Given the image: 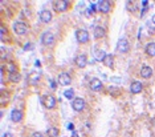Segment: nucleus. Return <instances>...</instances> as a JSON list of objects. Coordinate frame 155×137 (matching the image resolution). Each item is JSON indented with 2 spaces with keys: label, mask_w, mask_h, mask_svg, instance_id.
<instances>
[{
  "label": "nucleus",
  "mask_w": 155,
  "mask_h": 137,
  "mask_svg": "<svg viewBox=\"0 0 155 137\" xmlns=\"http://www.w3.org/2000/svg\"><path fill=\"white\" fill-rule=\"evenodd\" d=\"M28 79H29V83H31L32 85H36V84L40 81L41 75L39 73V72H32V73L28 76Z\"/></svg>",
  "instance_id": "4468645a"
},
{
  "label": "nucleus",
  "mask_w": 155,
  "mask_h": 137,
  "mask_svg": "<svg viewBox=\"0 0 155 137\" xmlns=\"http://www.w3.org/2000/svg\"><path fill=\"white\" fill-rule=\"evenodd\" d=\"M76 64H77L78 68H85L86 64H88V57H86V55H80V56H77Z\"/></svg>",
  "instance_id": "ddd939ff"
},
{
  "label": "nucleus",
  "mask_w": 155,
  "mask_h": 137,
  "mask_svg": "<svg viewBox=\"0 0 155 137\" xmlns=\"http://www.w3.org/2000/svg\"><path fill=\"white\" fill-rule=\"evenodd\" d=\"M151 21H152V24H155V15H152V17H151Z\"/></svg>",
  "instance_id": "c756f323"
},
{
  "label": "nucleus",
  "mask_w": 155,
  "mask_h": 137,
  "mask_svg": "<svg viewBox=\"0 0 155 137\" xmlns=\"http://www.w3.org/2000/svg\"><path fill=\"white\" fill-rule=\"evenodd\" d=\"M49 137H57L58 136V129L57 128H49L48 132H46Z\"/></svg>",
  "instance_id": "4be33fe9"
},
{
  "label": "nucleus",
  "mask_w": 155,
  "mask_h": 137,
  "mask_svg": "<svg viewBox=\"0 0 155 137\" xmlns=\"http://www.w3.org/2000/svg\"><path fill=\"white\" fill-rule=\"evenodd\" d=\"M64 96H65L66 99H70V100H72L73 97H74V91H73V89H66V91L64 92Z\"/></svg>",
  "instance_id": "5701e85b"
},
{
  "label": "nucleus",
  "mask_w": 155,
  "mask_h": 137,
  "mask_svg": "<svg viewBox=\"0 0 155 137\" xmlns=\"http://www.w3.org/2000/svg\"><path fill=\"white\" fill-rule=\"evenodd\" d=\"M113 59H114V57H113L112 55H107V56L105 57L103 63H105V65H106L107 68H113Z\"/></svg>",
  "instance_id": "412c9836"
},
{
  "label": "nucleus",
  "mask_w": 155,
  "mask_h": 137,
  "mask_svg": "<svg viewBox=\"0 0 155 137\" xmlns=\"http://www.w3.org/2000/svg\"><path fill=\"white\" fill-rule=\"evenodd\" d=\"M142 84L139 83V81H133L131 85H130V91H131V93H141L142 92Z\"/></svg>",
  "instance_id": "2eb2a0df"
},
{
  "label": "nucleus",
  "mask_w": 155,
  "mask_h": 137,
  "mask_svg": "<svg viewBox=\"0 0 155 137\" xmlns=\"http://www.w3.org/2000/svg\"><path fill=\"white\" fill-rule=\"evenodd\" d=\"M72 106H73V109H74L76 112L83 111V108H85V100L81 99V97H76L74 100L72 101Z\"/></svg>",
  "instance_id": "20e7f679"
},
{
  "label": "nucleus",
  "mask_w": 155,
  "mask_h": 137,
  "mask_svg": "<svg viewBox=\"0 0 155 137\" xmlns=\"http://www.w3.org/2000/svg\"><path fill=\"white\" fill-rule=\"evenodd\" d=\"M58 83L61 84V85H69V84L72 83V77H70V75L66 73V72H62V73H60V76H58Z\"/></svg>",
  "instance_id": "423d86ee"
},
{
  "label": "nucleus",
  "mask_w": 155,
  "mask_h": 137,
  "mask_svg": "<svg viewBox=\"0 0 155 137\" xmlns=\"http://www.w3.org/2000/svg\"><path fill=\"white\" fill-rule=\"evenodd\" d=\"M13 31L19 36H24V35L28 33V26L25 23H23V21H16L13 24Z\"/></svg>",
  "instance_id": "f257e3e1"
},
{
  "label": "nucleus",
  "mask_w": 155,
  "mask_h": 137,
  "mask_svg": "<svg viewBox=\"0 0 155 137\" xmlns=\"http://www.w3.org/2000/svg\"><path fill=\"white\" fill-rule=\"evenodd\" d=\"M106 56H107V55L105 53V51H95V53H94L95 61H103Z\"/></svg>",
  "instance_id": "a211bd4d"
},
{
  "label": "nucleus",
  "mask_w": 155,
  "mask_h": 137,
  "mask_svg": "<svg viewBox=\"0 0 155 137\" xmlns=\"http://www.w3.org/2000/svg\"><path fill=\"white\" fill-rule=\"evenodd\" d=\"M21 79L20 73L19 72H15V73H9V80L12 81V83H19Z\"/></svg>",
  "instance_id": "aec40b11"
},
{
  "label": "nucleus",
  "mask_w": 155,
  "mask_h": 137,
  "mask_svg": "<svg viewBox=\"0 0 155 137\" xmlns=\"http://www.w3.org/2000/svg\"><path fill=\"white\" fill-rule=\"evenodd\" d=\"M68 4H69V1H61V0L53 1V8H55L57 12H64V11H66V8H68Z\"/></svg>",
  "instance_id": "1a4fd4ad"
},
{
  "label": "nucleus",
  "mask_w": 155,
  "mask_h": 137,
  "mask_svg": "<svg viewBox=\"0 0 155 137\" xmlns=\"http://www.w3.org/2000/svg\"><path fill=\"white\" fill-rule=\"evenodd\" d=\"M72 137H78V136H77V133H76V132H72Z\"/></svg>",
  "instance_id": "7c9ffc66"
},
{
  "label": "nucleus",
  "mask_w": 155,
  "mask_h": 137,
  "mask_svg": "<svg viewBox=\"0 0 155 137\" xmlns=\"http://www.w3.org/2000/svg\"><path fill=\"white\" fill-rule=\"evenodd\" d=\"M98 8L102 13H107L110 11V1H100L98 3Z\"/></svg>",
  "instance_id": "dca6fc26"
},
{
  "label": "nucleus",
  "mask_w": 155,
  "mask_h": 137,
  "mask_svg": "<svg viewBox=\"0 0 155 137\" xmlns=\"http://www.w3.org/2000/svg\"><path fill=\"white\" fill-rule=\"evenodd\" d=\"M0 32H1V40H6V36H7V29H6V27H0Z\"/></svg>",
  "instance_id": "393cba45"
},
{
  "label": "nucleus",
  "mask_w": 155,
  "mask_h": 137,
  "mask_svg": "<svg viewBox=\"0 0 155 137\" xmlns=\"http://www.w3.org/2000/svg\"><path fill=\"white\" fill-rule=\"evenodd\" d=\"M41 41H43L44 45H52L55 43V35L52 32H45L43 35V37H41Z\"/></svg>",
  "instance_id": "39448f33"
},
{
  "label": "nucleus",
  "mask_w": 155,
  "mask_h": 137,
  "mask_svg": "<svg viewBox=\"0 0 155 137\" xmlns=\"http://www.w3.org/2000/svg\"><path fill=\"white\" fill-rule=\"evenodd\" d=\"M50 87H52L53 89H56V83H55L53 80H50Z\"/></svg>",
  "instance_id": "cd10ccee"
},
{
  "label": "nucleus",
  "mask_w": 155,
  "mask_h": 137,
  "mask_svg": "<svg viewBox=\"0 0 155 137\" xmlns=\"http://www.w3.org/2000/svg\"><path fill=\"white\" fill-rule=\"evenodd\" d=\"M24 49H25V51H29V49H33V44H32V43H28L25 47H24Z\"/></svg>",
  "instance_id": "a878e982"
},
{
  "label": "nucleus",
  "mask_w": 155,
  "mask_h": 137,
  "mask_svg": "<svg viewBox=\"0 0 155 137\" xmlns=\"http://www.w3.org/2000/svg\"><path fill=\"white\" fill-rule=\"evenodd\" d=\"M7 69H8L9 73H15V72H16V65H15L13 63H8L7 64Z\"/></svg>",
  "instance_id": "b1692460"
},
{
  "label": "nucleus",
  "mask_w": 155,
  "mask_h": 137,
  "mask_svg": "<svg viewBox=\"0 0 155 137\" xmlns=\"http://www.w3.org/2000/svg\"><path fill=\"white\" fill-rule=\"evenodd\" d=\"M90 89H93V91H97V92H100V91H102L103 89V84H102V81L100 80V79H92L90 80Z\"/></svg>",
  "instance_id": "0eeeda50"
},
{
  "label": "nucleus",
  "mask_w": 155,
  "mask_h": 137,
  "mask_svg": "<svg viewBox=\"0 0 155 137\" xmlns=\"http://www.w3.org/2000/svg\"><path fill=\"white\" fill-rule=\"evenodd\" d=\"M117 49L121 52V53H126V52L130 51V43L129 40H126L125 37H122V39H119L117 43Z\"/></svg>",
  "instance_id": "7ed1b4c3"
},
{
  "label": "nucleus",
  "mask_w": 155,
  "mask_h": 137,
  "mask_svg": "<svg viewBox=\"0 0 155 137\" xmlns=\"http://www.w3.org/2000/svg\"><path fill=\"white\" fill-rule=\"evenodd\" d=\"M3 137H15V136H13V134H12V133H7V134H4Z\"/></svg>",
  "instance_id": "c85d7f7f"
},
{
  "label": "nucleus",
  "mask_w": 155,
  "mask_h": 137,
  "mask_svg": "<svg viewBox=\"0 0 155 137\" xmlns=\"http://www.w3.org/2000/svg\"><path fill=\"white\" fill-rule=\"evenodd\" d=\"M52 12L48 11V9H43V11L40 12V20L43 21V23H49V21L52 20Z\"/></svg>",
  "instance_id": "9d476101"
},
{
  "label": "nucleus",
  "mask_w": 155,
  "mask_h": 137,
  "mask_svg": "<svg viewBox=\"0 0 155 137\" xmlns=\"http://www.w3.org/2000/svg\"><path fill=\"white\" fill-rule=\"evenodd\" d=\"M141 76L143 77V79H150V77L152 76V68L149 65H143L141 68Z\"/></svg>",
  "instance_id": "f8f14e48"
},
{
  "label": "nucleus",
  "mask_w": 155,
  "mask_h": 137,
  "mask_svg": "<svg viewBox=\"0 0 155 137\" xmlns=\"http://www.w3.org/2000/svg\"><path fill=\"white\" fill-rule=\"evenodd\" d=\"M105 35H106L105 28H102V27H100V26L94 27V37L95 39H101V37H103Z\"/></svg>",
  "instance_id": "f3484780"
},
{
  "label": "nucleus",
  "mask_w": 155,
  "mask_h": 137,
  "mask_svg": "<svg viewBox=\"0 0 155 137\" xmlns=\"http://www.w3.org/2000/svg\"><path fill=\"white\" fill-rule=\"evenodd\" d=\"M146 52L149 56H155V43H150L146 45Z\"/></svg>",
  "instance_id": "6ab92c4d"
},
{
  "label": "nucleus",
  "mask_w": 155,
  "mask_h": 137,
  "mask_svg": "<svg viewBox=\"0 0 155 137\" xmlns=\"http://www.w3.org/2000/svg\"><path fill=\"white\" fill-rule=\"evenodd\" d=\"M43 103L48 109H52V108H55L56 106V99L53 96H44L43 97Z\"/></svg>",
  "instance_id": "6e6552de"
},
{
  "label": "nucleus",
  "mask_w": 155,
  "mask_h": 137,
  "mask_svg": "<svg viewBox=\"0 0 155 137\" xmlns=\"http://www.w3.org/2000/svg\"><path fill=\"white\" fill-rule=\"evenodd\" d=\"M21 119H23V113H21V111H19V109H13V111L11 112V120L13 121V123H20Z\"/></svg>",
  "instance_id": "9b49d317"
},
{
  "label": "nucleus",
  "mask_w": 155,
  "mask_h": 137,
  "mask_svg": "<svg viewBox=\"0 0 155 137\" xmlns=\"http://www.w3.org/2000/svg\"><path fill=\"white\" fill-rule=\"evenodd\" d=\"M76 39H77V41L80 44H85L89 41V32L86 31V29H78L77 32H76Z\"/></svg>",
  "instance_id": "f03ea898"
},
{
  "label": "nucleus",
  "mask_w": 155,
  "mask_h": 137,
  "mask_svg": "<svg viewBox=\"0 0 155 137\" xmlns=\"http://www.w3.org/2000/svg\"><path fill=\"white\" fill-rule=\"evenodd\" d=\"M32 137H44V136L40 133V132H34V133L32 134Z\"/></svg>",
  "instance_id": "bb28decb"
}]
</instances>
